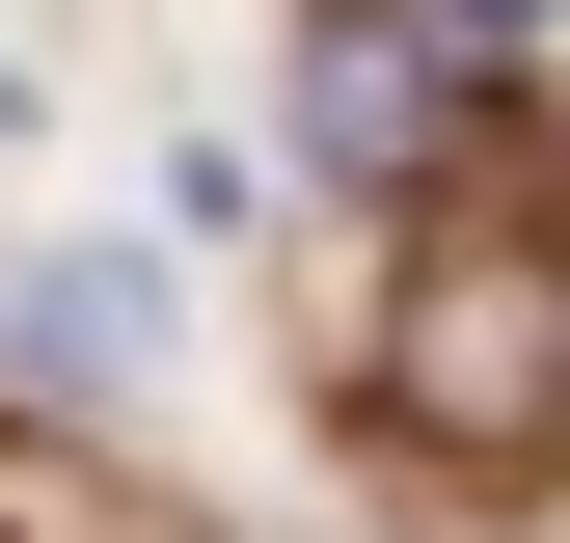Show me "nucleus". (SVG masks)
<instances>
[{
	"label": "nucleus",
	"mask_w": 570,
	"mask_h": 543,
	"mask_svg": "<svg viewBox=\"0 0 570 543\" xmlns=\"http://www.w3.org/2000/svg\"><path fill=\"white\" fill-rule=\"evenodd\" d=\"M0 354H28V381H136V354H164V245H28V272H0Z\"/></svg>",
	"instance_id": "nucleus-3"
},
{
	"label": "nucleus",
	"mask_w": 570,
	"mask_h": 543,
	"mask_svg": "<svg viewBox=\"0 0 570 543\" xmlns=\"http://www.w3.org/2000/svg\"><path fill=\"white\" fill-rule=\"evenodd\" d=\"M381 407L435 462H570V245H435L381 299Z\"/></svg>",
	"instance_id": "nucleus-1"
},
{
	"label": "nucleus",
	"mask_w": 570,
	"mask_h": 543,
	"mask_svg": "<svg viewBox=\"0 0 570 543\" xmlns=\"http://www.w3.org/2000/svg\"><path fill=\"white\" fill-rule=\"evenodd\" d=\"M435 109H462V28H435V0H326V28H299V164L381 190V164H435Z\"/></svg>",
	"instance_id": "nucleus-2"
},
{
	"label": "nucleus",
	"mask_w": 570,
	"mask_h": 543,
	"mask_svg": "<svg viewBox=\"0 0 570 543\" xmlns=\"http://www.w3.org/2000/svg\"><path fill=\"white\" fill-rule=\"evenodd\" d=\"M435 28H462V55H517V28H543V0H435Z\"/></svg>",
	"instance_id": "nucleus-4"
}]
</instances>
